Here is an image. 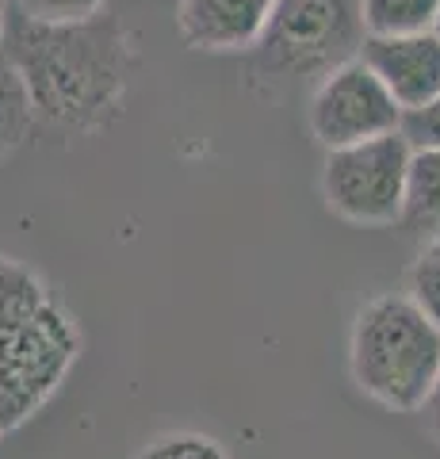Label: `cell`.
Instances as JSON below:
<instances>
[{
    "label": "cell",
    "instance_id": "obj_1",
    "mask_svg": "<svg viewBox=\"0 0 440 459\" xmlns=\"http://www.w3.org/2000/svg\"><path fill=\"white\" fill-rule=\"evenodd\" d=\"M0 54L23 77L39 123L65 134H96L119 119L134 42L111 12L73 23H42L12 12Z\"/></svg>",
    "mask_w": 440,
    "mask_h": 459
},
{
    "label": "cell",
    "instance_id": "obj_2",
    "mask_svg": "<svg viewBox=\"0 0 440 459\" xmlns=\"http://www.w3.org/2000/svg\"><path fill=\"white\" fill-rule=\"evenodd\" d=\"M84 333L47 276L0 253V440L42 413L81 360Z\"/></svg>",
    "mask_w": 440,
    "mask_h": 459
},
{
    "label": "cell",
    "instance_id": "obj_3",
    "mask_svg": "<svg viewBox=\"0 0 440 459\" xmlns=\"http://www.w3.org/2000/svg\"><path fill=\"white\" fill-rule=\"evenodd\" d=\"M349 371L364 398L391 413H421L440 376V325L410 291L372 295L352 318Z\"/></svg>",
    "mask_w": 440,
    "mask_h": 459
},
{
    "label": "cell",
    "instance_id": "obj_4",
    "mask_svg": "<svg viewBox=\"0 0 440 459\" xmlns=\"http://www.w3.org/2000/svg\"><path fill=\"white\" fill-rule=\"evenodd\" d=\"M364 39L360 0H276L257 62L268 77L322 81L330 69L360 57Z\"/></svg>",
    "mask_w": 440,
    "mask_h": 459
},
{
    "label": "cell",
    "instance_id": "obj_5",
    "mask_svg": "<svg viewBox=\"0 0 440 459\" xmlns=\"http://www.w3.org/2000/svg\"><path fill=\"white\" fill-rule=\"evenodd\" d=\"M414 146L402 131L330 150L322 161V199L352 226H399Z\"/></svg>",
    "mask_w": 440,
    "mask_h": 459
},
{
    "label": "cell",
    "instance_id": "obj_6",
    "mask_svg": "<svg viewBox=\"0 0 440 459\" xmlns=\"http://www.w3.org/2000/svg\"><path fill=\"white\" fill-rule=\"evenodd\" d=\"M402 119L406 111L399 108V100L387 92V84L375 77V69L364 57H352L315 81L306 104V126L325 153L394 134L402 131Z\"/></svg>",
    "mask_w": 440,
    "mask_h": 459
},
{
    "label": "cell",
    "instance_id": "obj_7",
    "mask_svg": "<svg viewBox=\"0 0 440 459\" xmlns=\"http://www.w3.org/2000/svg\"><path fill=\"white\" fill-rule=\"evenodd\" d=\"M272 12L276 0H177V31L192 50L246 54L261 47Z\"/></svg>",
    "mask_w": 440,
    "mask_h": 459
},
{
    "label": "cell",
    "instance_id": "obj_8",
    "mask_svg": "<svg viewBox=\"0 0 440 459\" xmlns=\"http://www.w3.org/2000/svg\"><path fill=\"white\" fill-rule=\"evenodd\" d=\"M360 57L375 69L402 111H418L440 92V35H367Z\"/></svg>",
    "mask_w": 440,
    "mask_h": 459
},
{
    "label": "cell",
    "instance_id": "obj_9",
    "mask_svg": "<svg viewBox=\"0 0 440 459\" xmlns=\"http://www.w3.org/2000/svg\"><path fill=\"white\" fill-rule=\"evenodd\" d=\"M399 226L410 238H418L421 246L440 238V146L414 150L410 180H406V207H402Z\"/></svg>",
    "mask_w": 440,
    "mask_h": 459
},
{
    "label": "cell",
    "instance_id": "obj_10",
    "mask_svg": "<svg viewBox=\"0 0 440 459\" xmlns=\"http://www.w3.org/2000/svg\"><path fill=\"white\" fill-rule=\"evenodd\" d=\"M35 108H31V96H27V84L16 74V65L0 54V169L12 153H16L27 134L35 126Z\"/></svg>",
    "mask_w": 440,
    "mask_h": 459
},
{
    "label": "cell",
    "instance_id": "obj_11",
    "mask_svg": "<svg viewBox=\"0 0 440 459\" xmlns=\"http://www.w3.org/2000/svg\"><path fill=\"white\" fill-rule=\"evenodd\" d=\"M367 35H421L433 31L440 0H360Z\"/></svg>",
    "mask_w": 440,
    "mask_h": 459
},
{
    "label": "cell",
    "instance_id": "obj_12",
    "mask_svg": "<svg viewBox=\"0 0 440 459\" xmlns=\"http://www.w3.org/2000/svg\"><path fill=\"white\" fill-rule=\"evenodd\" d=\"M131 459H234V455L226 452V444L215 437L177 429V433H161L150 444H142Z\"/></svg>",
    "mask_w": 440,
    "mask_h": 459
},
{
    "label": "cell",
    "instance_id": "obj_13",
    "mask_svg": "<svg viewBox=\"0 0 440 459\" xmlns=\"http://www.w3.org/2000/svg\"><path fill=\"white\" fill-rule=\"evenodd\" d=\"M406 291L414 295L418 307L440 325V238L425 241L418 249L414 264H410V276H406Z\"/></svg>",
    "mask_w": 440,
    "mask_h": 459
},
{
    "label": "cell",
    "instance_id": "obj_14",
    "mask_svg": "<svg viewBox=\"0 0 440 459\" xmlns=\"http://www.w3.org/2000/svg\"><path fill=\"white\" fill-rule=\"evenodd\" d=\"M16 12L42 23H73L108 12V0H16Z\"/></svg>",
    "mask_w": 440,
    "mask_h": 459
},
{
    "label": "cell",
    "instance_id": "obj_15",
    "mask_svg": "<svg viewBox=\"0 0 440 459\" xmlns=\"http://www.w3.org/2000/svg\"><path fill=\"white\" fill-rule=\"evenodd\" d=\"M402 134L410 138L414 150H433L440 146V92L418 111H406L402 119Z\"/></svg>",
    "mask_w": 440,
    "mask_h": 459
},
{
    "label": "cell",
    "instance_id": "obj_16",
    "mask_svg": "<svg viewBox=\"0 0 440 459\" xmlns=\"http://www.w3.org/2000/svg\"><path fill=\"white\" fill-rule=\"evenodd\" d=\"M421 421H425V433L440 444V376H436L433 391H429V398H425V406H421Z\"/></svg>",
    "mask_w": 440,
    "mask_h": 459
},
{
    "label": "cell",
    "instance_id": "obj_17",
    "mask_svg": "<svg viewBox=\"0 0 440 459\" xmlns=\"http://www.w3.org/2000/svg\"><path fill=\"white\" fill-rule=\"evenodd\" d=\"M8 16L12 12L4 8V0H0V47H4V35H8Z\"/></svg>",
    "mask_w": 440,
    "mask_h": 459
},
{
    "label": "cell",
    "instance_id": "obj_18",
    "mask_svg": "<svg viewBox=\"0 0 440 459\" xmlns=\"http://www.w3.org/2000/svg\"><path fill=\"white\" fill-rule=\"evenodd\" d=\"M433 31H436V35H440V16H436V23H433Z\"/></svg>",
    "mask_w": 440,
    "mask_h": 459
}]
</instances>
